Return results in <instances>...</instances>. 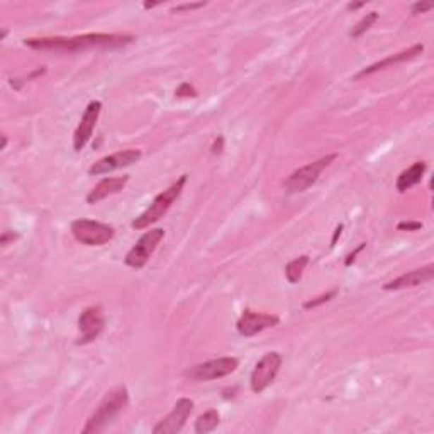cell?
Listing matches in <instances>:
<instances>
[{"mask_svg":"<svg viewBox=\"0 0 434 434\" xmlns=\"http://www.w3.org/2000/svg\"><path fill=\"white\" fill-rule=\"evenodd\" d=\"M143 156V153L140 149H124V151H118L114 154H108V156L102 158L97 163L90 166L89 173L90 175H106L108 172H114V170L126 168L131 166L132 163H137Z\"/></svg>","mask_w":434,"mask_h":434,"instance_id":"12","label":"cell"},{"mask_svg":"<svg viewBox=\"0 0 434 434\" xmlns=\"http://www.w3.org/2000/svg\"><path fill=\"white\" fill-rule=\"evenodd\" d=\"M106 326V317H104V311L100 306L87 307L78 317V341L77 345H89L95 341L104 331Z\"/></svg>","mask_w":434,"mask_h":434,"instance_id":"9","label":"cell"},{"mask_svg":"<svg viewBox=\"0 0 434 434\" xmlns=\"http://www.w3.org/2000/svg\"><path fill=\"white\" fill-rule=\"evenodd\" d=\"M363 6H366V2H361V4H348V6H346V9H348V11H358V9H361Z\"/></svg>","mask_w":434,"mask_h":434,"instance_id":"29","label":"cell"},{"mask_svg":"<svg viewBox=\"0 0 434 434\" xmlns=\"http://www.w3.org/2000/svg\"><path fill=\"white\" fill-rule=\"evenodd\" d=\"M165 237V231L163 229H151V231L144 232L143 236L137 240V243L129 249V253L124 258L128 266L131 268H143L148 263L154 249L158 248V244L161 243V240Z\"/></svg>","mask_w":434,"mask_h":434,"instance_id":"7","label":"cell"},{"mask_svg":"<svg viewBox=\"0 0 434 434\" xmlns=\"http://www.w3.org/2000/svg\"><path fill=\"white\" fill-rule=\"evenodd\" d=\"M206 6V2H199V4H182V6L173 7L172 12H183V11H195L200 9V7Z\"/></svg>","mask_w":434,"mask_h":434,"instance_id":"24","label":"cell"},{"mask_svg":"<svg viewBox=\"0 0 434 434\" xmlns=\"http://www.w3.org/2000/svg\"><path fill=\"white\" fill-rule=\"evenodd\" d=\"M335 295H336V290H333V292H329V294L321 295V297H317L314 300H309V302L304 304V309H312V307L321 306V304H324V302H329V300L335 297Z\"/></svg>","mask_w":434,"mask_h":434,"instance_id":"22","label":"cell"},{"mask_svg":"<svg viewBox=\"0 0 434 434\" xmlns=\"http://www.w3.org/2000/svg\"><path fill=\"white\" fill-rule=\"evenodd\" d=\"M431 9H434V4L433 2H416L414 6L411 7V14H424V12H429Z\"/></svg>","mask_w":434,"mask_h":434,"instance_id":"23","label":"cell"},{"mask_svg":"<svg viewBox=\"0 0 434 434\" xmlns=\"http://www.w3.org/2000/svg\"><path fill=\"white\" fill-rule=\"evenodd\" d=\"M341 229H343V226H340L336 229V232H335V237H333V244L331 246H335V243H336V240H337V236L341 235Z\"/></svg>","mask_w":434,"mask_h":434,"instance_id":"30","label":"cell"},{"mask_svg":"<svg viewBox=\"0 0 434 434\" xmlns=\"http://www.w3.org/2000/svg\"><path fill=\"white\" fill-rule=\"evenodd\" d=\"M158 4H144V9H153V7H156Z\"/></svg>","mask_w":434,"mask_h":434,"instance_id":"31","label":"cell"},{"mask_svg":"<svg viewBox=\"0 0 434 434\" xmlns=\"http://www.w3.org/2000/svg\"><path fill=\"white\" fill-rule=\"evenodd\" d=\"M175 95H177V97H197V90H195L189 82H183L177 89V92H175Z\"/></svg>","mask_w":434,"mask_h":434,"instance_id":"21","label":"cell"},{"mask_svg":"<svg viewBox=\"0 0 434 434\" xmlns=\"http://www.w3.org/2000/svg\"><path fill=\"white\" fill-rule=\"evenodd\" d=\"M434 278V265L423 266V268H417L407 273L400 275L399 278L392 280L383 285V290H402V289H412V287L424 285L429 283Z\"/></svg>","mask_w":434,"mask_h":434,"instance_id":"14","label":"cell"},{"mask_svg":"<svg viewBox=\"0 0 434 434\" xmlns=\"http://www.w3.org/2000/svg\"><path fill=\"white\" fill-rule=\"evenodd\" d=\"M424 51V46L423 44H416V46H412V48H409V49H406V51H400V53H397V54H394V56H389V58H385V60H382V61H378V63H373L371 66H368V68H365V70H361L360 73L356 75V77L354 78H361V77H366V75H370V73H375V72H378V70H382V68H385V66H390V65H397V63H404V61H409V60H412V58H416V56H419L421 53Z\"/></svg>","mask_w":434,"mask_h":434,"instance_id":"16","label":"cell"},{"mask_svg":"<svg viewBox=\"0 0 434 434\" xmlns=\"http://www.w3.org/2000/svg\"><path fill=\"white\" fill-rule=\"evenodd\" d=\"M72 232L78 243L85 246H102L114 237V228L99 221L77 219L72 223Z\"/></svg>","mask_w":434,"mask_h":434,"instance_id":"6","label":"cell"},{"mask_svg":"<svg viewBox=\"0 0 434 434\" xmlns=\"http://www.w3.org/2000/svg\"><path fill=\"white\" fill-rule=\"evenodd\" d=\"M128 182H129L128 175H124V177L104 178V180H100L97 185L89 192V195H87V202L97 204L100 200L111 197V195L119 194V192L128 185Z\"/></svg>","mask_w":434,"mask_h":434,"instance_id":"15","label":"cell"},{"mask_svg":"<svg viewBox=\"0 0 434 434\" xmlns=\"http://www.w3.org/2000/svg\"><path fill=\"white\" fill-rule=\"evenodd\" d=\"M135 37L129 35H83L73 37H31L24 41L29 48L37 51H82L90 48H120L132 43Z\"/></svg>","mask_w":434,"mask_h":434,"instance_id":"1","label":"cell"},{"mask_svg":"<svg viewBox=\"0 0 434 434\" xmlns=\"http://www.w3.org/2000/svg\"><path fill=\"white\" fill-rule=\"evenodd\" d=\"M336 160V154H328V156L321 158L314 163H309V165L302 166V168L295 170L285 180V190L289 194H300V192H306L309 187H312L319 178V175Z\"/></svg>","mask_w":434,"mask_h":434,"instance_id":"4","label":"cell"},{"mask_svg":"<svg viewBox=\"0 0 434 434\" xmlns=\"http://www.w3.org/2000/svg\"><path fill=\"white\" fill-rule=\"evenodd\" d=\"M363 248H365V243H363V244H360V248H358V249H356V252H354V253H352V254H349V256H348V260H346V263H345V265H346V266H349V265H352V261H354V256H356V254H358V253H360Z\"/></svg>","mask_w":434,"mask_h":434,"instance_id":"28","label":"cell"},{"mask_svg":"<svg viewBox=\"0 0 434 434\" xmlns=\"http://www.w3.org/2000/svg\"><path fill=\"white\" fill-rule=\"evenodd\" d=\"M185 182H187V175H182L173 185H170L168 189L163 190L161 194H158L151 202V206L146 209L140 217H136V219L132 221L131 224L132 229H137V231H140V229L149 228L151 224L156 223V221H160L161 217L170 211V207L173 206L175 200L180 197Z\"/></svg>","mask_w":434,"mask_h":434,"instance_id":"3","label":"cell"},{"mask_svg":"<svg viewBox=\"0 0 434 434\" xmlns=\"http://www.w3.org/2000/svg\"><path fill=\"white\" fill-rule=\"evenodd\" d=\"M18 237L19 236L16 235L14 231H6L2 235V237H0V243H2V246H7V244L11 243V241H16V240H18Z\"/></svg>","mask_w":434,"mask_h":434,"instance_id":"26","label":"cell"},{"mask_svg":"<svg viewBox=\"0 0 434 434\" xmlns=\"http://www.w3.org/2000/svg\"><path fill=\"white\" fill-rule=\"evenodd\" d=\"M278 323H280V317L278 316L258 314V312H253V311H244L243 316H241L240 321H237L236 328L241 336L252 337V336H256L258 333L265 331V329L275 328Z\"/></svg>","mask_w":434,"mask_h":434,"instance_id":"13","label":"cell"},{"mask_svg":"<svg viewBox=\"0 0 434 434\" xmlns=\"http://www.w3.org/2000/svg\"><path fill=\"white\" fill-rule=\"evenodd\" d=\"M378 19V14L377 12H370V14H366L365 18H363L360 23L356 24V26H354L353 29H352V32H349V36L352 37H360L361 35H365L366 31H368V29L373 26V23L375 20Z\"/></svg>","mask_w":434,"mask_h":434,"instance_id":"20","label":"cell"},{"mask_svg":"<svg viewBox=\"0 0 434 434\" xmlns=\"http://www.w3.org/2000/svg\"><path fill=\"white\" fill-rule=\"evenodd\" d=\"M219 423H221L219 412L212 409V411L204 412L202 416L197 417V421H195V433L206 434L214 431L217 426H219Z\"/></svg>","mask_w":434,"mask_h":434,"instance_id":"18","label":"cell"},{"mask_svg":"<svg viewBox=\"0 0 434 434\" xmlns=\"http://www.w3.org/2000/svg\"><path fill=\"white\" fill-rule=\"evenodd\" d=\"M240 360L232 356L217 358V360H211L206 363H199V365L192 366V368L185 370L183 377L192 382H209V380L223 378L236 371Z\"/></svg>","mask_w":434,"mask_h":434,"instance_id":"5","label":"cell"},{"mask_svg":"<svg viewBox=\"0 0 434 434\" xmlns=\"http://www.w3.org/2000/svg\"><path fill=\"white\" fill-rule=\"evenodd\" d=\"M192 411H194V402H192L190 399L187 397L178 399L177 404H175L172 409V412L154 426L153 434H175L182 431V428L185 426L187 419H189L192 414Z\"/></svg>","mask_w":434,"mask_h":434,"instance_id":"10","label":"cell"},{"mask_svg":"<svg viewBox=\"0 0 434 434\" xmlns=\"http://www.w3.org/2000/svg\"><path fill=\"white\" fill-rule=\"evenodd\" d=\"M100 108H102V102H99V100H92L89 106H87L85 112H83L80 124H78L77 131H75L73 135V148L77 153H80L82 149L85 148L87 143L90 141L92 135H94L95 124H97L100 116Z\"/></svg>","mask_w":434,"mask_h":434,"instance_id":"11","label":"cell"},{"mask_svg":"<svg viewBox=\"0 0 434 434\" xmlns=\"http://www.w3.org/2000/svg\"><path fill=\"white\" fill-rule=\"evenodd\" d=\"M309 265V256L307 254H302V256L295 258V260H292L289 265L285 266V277L287 280L290 283H299L300 278H302L304 270H306V266Z\"/></svg>","mask_w":434,"mask_h":434,"instance_id":"19","label":"cell"},{"mask_svg":"<svg viewBox=\"0 0 434 434\" xmlns=\"http://www.w3.org/2000/svg\"><path fill=\"white\" fill-rule=\"evenodd\" d=\"M426 170H428V165H426L424 161H416L414 165L409 166L407 170H404V172L399 175L397 183H395V187H397V190L400 192V194H402V192H407L409 189H412V187L417 185V183H421Z\"/></svg>","mask_w":434,"mask_h":434,"instance_id":"17","label":"cell"},{"mask_svg":"<svg viewBox=\"0 0 434 434\" xmlns=\"http://www.w3.org/2000/svg\"><path fill=\"white\" fill-rule=\"evenodd\" d=\"M128 402H129V392L124 385L114 387L112 390H108L106 397L100 400L99 407L95 409L94 414L90 416V419L87 421L85 428L82 429V433L92 434L104 431V429H106L107 426L124 411Z\"/></svg>","mask_w":434,"mask_h":434,"instance_id":"2","label":"cell"},{"mask_svg":"<svg viewBox=\"0 0 434 434\" xmlns=\"http://www.w3.org/2000/svg\"><path fill=\"white\" fill-rule=\"evenodd\" d=\"M223 146H224V137L223 136H219L216 140V143H214V146H212V153L214 154H221L223 153Z\"/></svg>","mask_w":434,"mask_h":434,"instance_id":"27","label":"cell"},{"mask_svg":"<svg viewBox=\"0 0 434 434\" xmlns=\"http://www.w3.org/2000/svg\"><path fill=\"white\" fill-rule=\"evenodd\" d=\"M421 228H423L421 223H400L397 226L399 231H417V229Z\"/></svg>","mask_w":434,"mask_h":434,"instance_id":"25","label":"cell"},{"mask_svg":"<svg viewBox=\"0 0 434 434\" xmlns=\"http://www.w3.org/2000/svg\"><path fill=\"white\" fill-rule=\"evenodd\" d=\"M282 361L283 360L280 353L270 352L254 365L252 371V380H249V382H252V390L254 394H261V392L273 382L278 370H280Z\"/></svg>","mask_w":434,"mask_h":434,"instance_id":"8","label":"cell"}]
</instances>
